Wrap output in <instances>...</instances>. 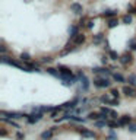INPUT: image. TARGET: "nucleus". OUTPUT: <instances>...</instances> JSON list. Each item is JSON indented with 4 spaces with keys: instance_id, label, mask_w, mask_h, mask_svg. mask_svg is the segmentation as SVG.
<instances>
[{
    "instance_id": "obj_10",
    "label": "nucleus",
    "mask_w": 136,
    "mask_h": 140,
    "mask_svg": "<svg viewBox=\"0 0 136 140\" xmlns=\"http://www.w3.org/2000/svg\"><path fill=\"white\" fill-rule=\"evenodd\" d=\"M83 41H85V35H82V34H78V35L75 36V38H73V42H75L76 45L82 44Z\"/></svg>"
},
{
    "instance_id": "obj_21",
    "label": "nucleus",
    "mask_w": 136,
    "mask_h": 140,
    "mask_svg": "<svg viewBox=\"0 0 136 140\" xmlns=\"http://www.w3.org/2000/svg\"><path fill=\"white\" fill-rule=\"evenodd\" d=\"M113 77H114V80H116V82H124V77H123L120 73H114Z\"/></svg>"
},
{
    "instance_id": "obj_15",
    "label": "nucleus",
    "mask_w": 136,
    "mask_h": 140,
    "mask_svg": "<svg viewBox=\"0 0 136 140\" xmlns=\"http://www.w3.org/2000/svg\"><path fill=\"white\" fill-rule=\"evenodd\" d=\"M89 120H100V118H103V114H97V113H91L89 115Z\"/></svg>"
},
{
    "instance_id": "obj_25",
    "label": "nucleus",
    "mask_w": 136,
    "mask_h": 140,
    "mask_svg": "<svg viewBox=\"0 0 136 140\" xmlns=\"http://www.w3.org/2000/svg\"><path fill=\"white\" fill-rule=\"evenodd\" d=\"M110 59H111V60H117L118 59V54L116 53V51H110Z\"/></svg>"
},
{
    "instance_id": "obj_2",
    "label": "nucleus",
    "mask_w": 136,
    "mask_h": 140,
    "mask_svg": "<svg viewBox=\"0 0 136 140\" xmlns=\"http://www.w3.org/2000/svg\"><path fill=\"white\" fill-rule=\"evenodd\" d=\"M23 117L28 120V123H29V124H35L37 121H40L41 118H42V113H37V114L34 113L32 115H27V114H23Z\"/></svg>"
},
{
    "instance_id": "obj_4",
    "label": "nucleus",
    "mask_w": 136,
    "mask_h": 140,
    "mask_svg": "<svg viewBox=\"0 0 136 140\" xmlns=\"http://www.w3.org/2000/svg\"><path fill=\"white\" fill-rule=\"evenodd\" d=\"M59 73L62 74V76H64V77H72V70L69 67H66V66H59Z\"/></svg>"
},
{
    "instance_id": "obj_17",
    "label": "nucleus",
    "mask_w": 136,
    "mask_h": 140,
    "mask_svg": "<svg viewBox=\"0 0 136 140\" xmlns=\"http://www.w3.org/2000/svg\"><path fill=\"white\" fill-rule=\"evenodd\" d=\"M69 34H70V36H72V38H75V36L78 35V28H76V26H70V29H69Z\"/></svg>"
},
{
    "instance_id": "obj_8",
    "label": "nucleus",
    "mask_w": 136,
    "mask_h": 140,
    "mask_svg": "<svg viewBox=\"0 0 136 140\" xmlns=\"http://www.w3.org/2000/svg\"><path fill=\"white\" fill-rule=\"evenodd\" d=\"M123 92H124V95L126 96H133L135 95V90H133L132 86H124V88H123Z\"/></svg>"
},
{
    "instance_id": "obj_27",
    "label": "nucleus",
    "mask_w": 136,
    "mask_h": 140,
    "mask_svg": "<svg viewBox=\"0 0 136 140\" xmlns=\"http://www.w3.org/2000/svg\"><path fill=\"white\" fill-rule=\"evenodd\" d=\"M129 131L135 133V131H136V124H129Z\"/></svg>"
},
{
    "instance_id": "obj_3",
    "label": "nucleus",
    "mask_w": 136,
    "mask_h": 140,
    "mask_svg": "<svg viewBox=\"0 0 136 140\" xmlns=\"http://www.w3.org/2000/svg\"><path fill=\"white\" fill-rule=\"evenodd\" d=\"M78 77H79V79H81V82H82V89H83V90H88V88H89V82H88L86 76L82 72H79V73H78Z\"/></svg>"
},
{
    "instance_id": "obj_31",
    "label": "nucleus",
    "mask_w": 136,
    "mask_h": 140,
    "mask_svg": "<svg viewBox=\"0 0 136 140\" xmlns=\"http://www.w3.org/2000/svg\"><path fill=\"white\" fill-rule=\"evenodd\" d=\"M127 9L130 10L132 13H136V9H135V7H133V6H127Z\"/></svg>"
},
{
    "instance_id": "obj_13",
    "label": "nucleus",
    "mask_w": 136,
    "mask_h": 140,
    "mask_svg": "<svg viewBox=\"0 0 136 140\" xmlns=\"http://www.w3.org/2000/svg\"><path fill=\"white\" fill-rule=\"evenodd\" d=\"M127 82H129V85L130 86H136V74H129Z\"/></svg>"
},
{
    "instance_id": "obj_22",
    "label": "nucleus",
    "mask_w": 136,
    "mask_h": 140,
    "mask_svg": "<svg viewBox=\"0 0 136 140\" xmlns=\"http://www.w3.org/2000/svg\"><path fill=\"white\" fill-rule=\"evenodd\" d=\"M117 25H118V21H117V19H110V21H108V28H114V26H117Z\"/></svg>"
},
{
    "instance_id": "obj_30",
    "label": "nucleus",
    "mask_w": 136,
    "mask_h": 140,
    "mask_svg": "<svg viewBox=\"0 0 136 140\" xmlns=\"http://www.w3.org/2000/svg\"><path fill=\"white\" fill-rule=\"evenodd\" d=\"M130 47H132V50H136V41H133V40L130 41Z\"/></svg>"
},
{
    "instance_id": "obj_33",
    "label": "nucleus",
    "mask_w": 136,
    "mask_h": 140,
    "mask_svg": "<svg viewBox=\"0 0 136 140\" xmlns=\"http://www.w3.org/2000/svg\"><path fill=\"white\" fill-rule=\"evenodd\" d=\"M18 139L19 140H23V134H22V133H18Z\"/></svg>"
},
{
    "instance_id": "obj_9",
    "label": "nucleus",
    "mask_w": 136,
    "mask_h": 140,
    "mask_svg": "<svg viewBox=\"0 0 136 140\" xmlns=\"http://www.w3.org/2000/svg\"><path fill=\"white\" fill-rule=\"evenodd\" d=\"M132 59H133V57H132L130 54H123L122 55V59H120V61H122V64H127V63H130L132 61Z\"/></svg>"
},
{
    "instance_id": "obj_19",
    "label": "nucleus",
    "mask_w": 136,
    "mask_h": 140,
    "mask_svg": "<svg viewBox=\"0 0 136 140\" xmlns=\"http://www.w3.org/2000/svg\"><path fill=\"white\" fill-rule=\"evenodd\" d=\"M101 41H103V34H97V35H94V44H100Z\"/></svg>"
},
{
    "instance_id": "obj_20",
    "label": "nucleus",
    "mask_w": 136,
    "mask_h": 140,
    "mask_svg": "<svg viewBox=\"0 0 136 140\" xmlns=\"http://www.w3.org/2000/svg\"><path fill=\"white\" fill-rule=\"evenodd\" d=\"M111 101H113V99H111V98H110V96H107V95H103V96H101V102H104V104H111Z\"/></svg>"
},
{
    "instance_id": "obj_12",
    "label": "nucleus",
    "mask_w": 136,
    "mask_h": 140,
    "mask_svg": "<svg viewBox=\"0 0 136 140\" xmlns=\"http://www.w3.org/2000/svg\"><path fill=\"white\" fill-rule=\"evenodd\" d=\"M92 72L94 73H98V74H110V70H107V69H101V67H95V69H92Z\"/></svg>"
},
{
    "instance_id": "obj_1",
    "label": "nucleus",
    "mask_w": 136,
    "mask_h": 140,
    "mask_svg": "<svg viewBox=\"0 0 136 140\" xmlns=\"http://www.w3.org/2000/svg\"><path fill=\"white\" fill-rule=\"evenodd\" d=\"M94 85L97 88H108L111 85V82L107 77H97V79H94Z\"/></svg>"
},
{
    "instance_id": "obj_18",
    "label": "nucleus",
    "mask_w": 136,
    "mask_h": 140,
    "mask_svg": "<svg viewBox=\"0 0 136 140\" xmlns=\"http://www.w3.org/2000/svg\"><path fill=\"white\" fill-rule=\"evenodd\" d=\"M116 13H117V10H111V9H108V10H105L104 13H103V16H107V18H108V16H114Z\"/></svg>"
},
{
    "instance_id": "obj_24",
    "label": "nucleus",
    "mask_w": 136,
    "mask_h": 140,
    "mask_svg": "<svg viewBox=\"0 0 136 140\" xmlns=\"http://www.w3.org/2000/svg\"><path fill=\"white\" fill-rule=\"evenodd\" d=\"M21 60H22V61H27V63H29L31 57H29V54H27V53H22V54H21Z\"/></svg>"
},
{
    "instance_id": "obj_28",
    "label": "nucleus",
    "mask_w": 136,
    "mask_h": 140,
    "mask_svg": "<svg viewBox=\"0 0 136 140\" xmlns=\"http://www.w3.org/2000/svg\"><path fill=\"white\" fill-rule=\"evenodd\" d=\"M95 126L97 127H105V126H107V121H98Z\"/></svg>"
},
{
    "instance_id": "obj_23",
    "label": "nucleus",
    "mask_w": 136,
    "mask_h": 140,
    "mask_svg": "<svg viewBox=\"0 0 136 140\" xmlns=\"http://www.w3.org/2000/svg\"><path fill=\"white\" fill-rule=\"evenodd\" d=\"M122 21H123V23H126V25H129V23L132 22V16H130V15H124Z\"/></svg>"
},
{
    "instance_id": "obj_32",
    "label": "nucleus",
    "mask_w": 136,
    "mask_h": 140,
    "mask_svg": "<svg viewBox=\"0 0 136 140\" xmlns=\"http://www.w3.org/2000/svg\"><path fill=\"white\" fill-rule=\"evenodd\" d=\"M86 26H88V28H92V26H94V22H92V21H89V22H88V25H86Z\"/></svg>"
},
{
    "instance_id": "obj_7",
    "label": "nucleus",
    "mask_w": 136,
    "mask_h": 140,
    "mask_svg": "<svg viewBox=\"0 0 136 140\" xmlns=\"http://www.w3.org/2000/svg\"><path fill=\"white\" fill-rule=\"evenodd\" d=\"M79 133H81L83 137H95V134L92 133V131H89V130H85V128H79Z\"/></svg>"
},
{
    "instance_id": "obj_29",
    "label": "nucleus",
    "mask_w": 136,
    "mask_h": 140,
    "mask_svg": "<svg viewBox=\"0 0 136 140\" xmlns=\"http://www.w3.org/2000/svg\"><path fill=\"white\" fill-rule=\"evenodd\" d=\"M110 139H111V140H117V137H116V134H114V131L113 130H111V131H110Z\"/></svg>"
},
{
    "instance_id": "obj_26",
    "label": "nucleus",
    "mask_w": 136,
    "mask_h": 140,
    "mask_svg": "<svg viewBox=\"0 0 136 140\" xmlns=\"http://www.w3.org/2000/svg\"><path fill=\"white\" fill-rule=\"evenodd\" d=\"M118 95H120V94H118L117 89H113V90H111V96H113L114 99H118Z\"/></svg>"
},
{
    "instance_id": "obj_16",
    "label": "nucleus",
    "mask_w": 136,
    "mask_h": 140,
    "mask_svg": "<svg viewBox=\"0 0 136 140\" xmlns=\"http://www.w3.org/2000/svg\"><path fill=\"white\" fill-rule=\"evenodd\" d=\"M47 72H48V73H50V74H53V76H54V77H59V79H60V73L59 72H57V70H56V69H47Z\"/></svg>"
},
{
    "instance_id": "obj_6",
    "label": "nucleus",
    "mask_w": 136,
    "mask_h": 140,
    "mask_svg": "<svg viewBox=\"0 0 136 140\" xmlns=\"http://www.w3.org/2000/svg\"><path fill=\"white\" fill-rule=\"evenodd\" d=\"M70 9H72L75 13H78V15H81L82 12H83V9H82V5H79V3H72V5H70Z\"/></svg>"
},
{
    "instance_id": "obj_5",
    "label": "nucleus",
    "mask_w": 136,
    "mask_h": 140,
    "mask_svg": "<svg viewBox=\"0 0 136 140\" xmlns=\"http://www.w3.org/2000/svg\"><path fill=\"white\" fill-rule=\"evenodd\" d=\"M101 113H103V114H105V115H110L111 118H117V113H114L113 109L105 108V107H103V108H101Z\"/></svg>"
},
{
    "instance_id": "obj_14",
    "label": "nucleus",
    "mask_w": 136,
    "mask_h": 140,
    "mask_svg": "<svg viewBox=\"0 0 136 140\" xmlns=\"http://www.w3.org/2000/svg\"><path fill=\"white\" fill-rule=\"evenodd\" d=\"M41 137L44 140H50L51 137H53V130H50V131H44L42 134H41Z\"/></svg>"
},
{
    "instance_id": "obj_11",
    "label": "nucleus",
    "mask_w": 136,
    "mask_h": 140,
    "mask_svg": "<svg viewBox=\"0 0 136 140\" xmlns=\"http://www.w3.org/2000/svg\"><path fill=\"white\" fill-rule=\"evenodd\" d=\"M130 121H132V118L129 117V115H123V117L120 118L118 124H120V126H124V124H130Z\"/></svg>"
}]
</instances>
